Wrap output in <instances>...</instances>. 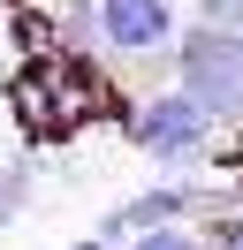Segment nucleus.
I'll use <instances>...</instances> for the list:
<instances>
[{
  "label": "nucleus",
  "instance_id": "nucleus-1",
  "mask_svg": "<svg viewBox=\"0 0 243 250\" xmlns=\"http://www.w3.org/2000/svg\"><path fill=\"white\" fill-rule=\"evenodd\" d=\"M167 53H175V83L213 122H243V23H190Z\"/></svg>",
  "mask_w": 243,
  "mask_h": 250
},
{
  "label": "nucleus",
  "instance_id": "nucleus-2",
  "mask_svg": "<svg viewBox=\"0 0 243 250\" xmlns=\"http://www.w3.org/2000/svg\"><path fill=\"white\" fill-rule=\"evenodd\" d=\"M213 129H220V122H213V114L197 106L190 91H182V83H175V91L137 99V106L122 114V137H129L145 159H160V167H182V159H197V152L213 144Z\"/></svg>",
  "mask_w": 243,
  "mask_h": 250
},
{
  "label": "nucleus",
  "instance_id": "nucleus-3",
  "mask_svg": "<svg viewBox=\"0 0 243 250\" xmlns=\"http://www.w3.org/2000/svg\"><path fill=\"white\" fill-rule=\"evenodd\" d=\"M175 0H99V38L106 53H167L175 46Z\"/></svg>",
  "mask_w": 243,
  "mask_h": 250
},
{
  "label": "nucleus",
  "instance_id": "nucleus-4",
  "mask_svg": "<svg viewBox=\"0 0 243 250\" xmlns=\"http://www.w3.org/2000/svg\"><path fill=\"white\" fill-rule=\"evenodd\" d=\"M190 212H197V189L160 182V189H137L129 205H114V212L99 220V235H106V243H122V235H137V228H160V220H190Z\"/></svg>",
  "mask_w": 243,
  "mask_h": 250
},
{
  "label": "nucleus",
  "instance_id": "nucleus-5",
  "mask_svg": "<svg viewBox=\"0 0 243 250\" xmlns=\"http://www.w3.org/2000/svg\"><path fill=\"white\" fill-rule=\"evenodd\" d=\"M53 46L61 53H106V38H99V0H53Z\"/></svg>",
  "mask_w": 243,
  "mask_h": 250
},
{
  "label": "nucleus",
  "instance_id": "nucleus-6",
  "mask_svg": "<svg viewBox=\"0 0 243 250\" xmlns=\"http://www.w3.org/2000/svg\"><path fill=\"white\" fill-rule=\"evenodd\" d=\"M23 205H30V167L23 159H0V235L23 220Z\"/></svg>",
  "mask_w": 243,
  "mask_h": 250
},
{
  "label": "nucleus",
  "instance_id": "nucleus-7",
  "mask_svg": "<svg viewBox=\"0 0 243 250\" xmlns=\"http://www.w3.org/2000/svg\"><path fill=\"white\" fill-rule=\"evenodd\" d=\"M129 250H205V243H197V228H182V220H160V228H137Z\"/></svg>",
  "mask_w": 243,
  "mask_h": 250
},
{
  "label": "nucleus",
  "instance_id": "nucleus-8",
  "mask_svg": "<svg viewBox=\"0 0 243 250\" xmlns=\"http://www.w3.org/2000/svg\"><path fill=\"white\" fill-rule=\"evenodd\" d=\"M243 0H197V23H236Z\"/></svg>",
  "mask_w": 243,
  "mask_h": 250
},
{
  "label": "nucleus",
  "instance_id": "nucleus-9",
  "mask_svg": "<svg viewBox=\"0 0 243 250\" xmlns=\"http://www.w3.org/2000/svg\"><path fill=\"white\" fill-rule=\"evenodd\" d=\"M69 250H106V235H76V243Z\"/></svg>",
  "mask_w": 243,
  "mask_h": 250
},
{
  "label": "nucleus",
  "instance_id": "nucleus-10",
  "mask_svg": "<svg viewBox=\"0 0 243 250\" xmlns=\"http://www.w3.org/2000/svg\"><path fill=\"white\" fill-rule=\"evenodd\" d=\"M220 250H243V220H236V228H228V235H220Z\"/></svg>",
  "mask_w": 243,
  "mask_h": 250
}]
</instances>
